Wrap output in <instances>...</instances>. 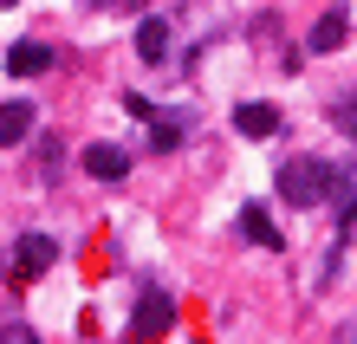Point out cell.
Instances as JSON below:
<instances>
[{
    "instance_id": "obj_1",
    "label": "cell",
    "mask_w": 357,
    "mask_h": 344,
    "mask_svg": "<svg viewBox=\"0 0 357 344\" xmlns=\"http://www.w3.org/2000/svg\"><path fill=\"white\" fill-rule=\"evenodd\" d=\"M331 176H338V163H325V156H292L280 163V202L286 208H319L331 195Z\"/></svg>"
},
{
    "instance_id": "obj_2",
    "label": "cell",
    "mask_w": 357,
    "mask_h": 344,
    "mask_svg": "<svg viewBox=\"0 0 357 344\" xmlns=\"http://www.w3.org/2000/svg\"><path fill=\"white\" fill-rule=\"evenodd\" d=\"M169 325H176V299L169 292H143L137 299V318H130V344H156Z\"/></svg>"
},
{
    "instance_id": "obj_3",
    "label": "cell",
    "mask_w": 357,
    "mask_h": 344,
    "mask_svg": "<svg viewBox=\"0 0 357 344\" xmlns=\"http://www.w3.org/2000/svg\"><path fill=\"white\" fill-rule=\"evenodd\" d=\"M52 260H59V241H52V234H26L20 253H13V279H39Z\"/></svg>"
},
{
    "instance_id": "obj_4",
    "label": "cell",
    "mask_w": 357,
    "mask_h": 344,
    "mask_svg": "<svg viewBox=\"0 0 357 344\" xmlns=\"http://www.w3.org/2000/svg\"><path fill=\"white\" fill-rule=\"evenodd\" d=\"M85 176H91V182H123V176H130V149L91 143V149H85Z\"/></svg>"
},
{
    "instance_id": "obj_5",
    "label": "cell",
    "mask_w": 357,
    "mask_h": 344,
    "mask_svg": "<svg viewBox=\"0 0 357 344\" xmlns=\"http://www.w3.org/2000/svg\"><path fill=\"white\" fill-rule=\"evenodd\" d=\"M7 72H13V78L52 72V46H39V39H13V46H7Z\"/></svg>"
},
{
    "instance_id": "obj_6",
    "label": "cell",
    "mask_w": 357,
    "mask_h": 344,
    "mask_svg": "<svg viewBox=\"0 0 357 344\" xmlns=\"http://www.w3.org/2000/svg\"><path fill=\"white\" fill-rule=\"evenodd\" d=\"M234 130L241 137H280V104H234Z\"/></svg>"
},
{
    "instance_id": "obj_7",
    "label": "cell",
    "mask_w": 357,
    "mask_h": 344,
    "mask_svg": "<svg viewBox=\"0 0 357 344\" xmlns=\"http://www.w3.org/2000/svg\"><path fill=\"white\" fill-rule=\"evenodd\" d=\"M137 59H143V66H162V59H169V20H143V27H137Z\"/></svg>"
},
{
    "instance_id": "obj_8",
    "label": "cell",
    "mask_w": 357,
    "mask_h": 344,
    "mask_svg": "<svg viewBox=\"0 0 357 344\" xmlns=\"http://www.w3.org/2000/svg\"><path fill=\"white\" fill-rule=\"evenodd\" d=\"M26 137H33V104L26 98L0 104V149H13V143H26Z\"/></svg>"
},
{
    "instance_id": "obj_9",
    "label": "cell",
    "mask_w": 357,
    "mask_h": 344,
    "mask_svg": "<svg viewBox=\"0 0 357 344\" xmlns=\"http://www.w3.org/2000/svg\"><path fill=\"white\" fill-rule=\"evenodd\" d=\"M344 33H351V13L331 7V13H319V27H312V46H305V52H338Z\"/></svg>"
},
{
    "instance_id": "obj_10",
    "label": "cell",
    "mask_w": 357,
    "mask_h": 344,
    "mask_svg": "<svg viewBox=\"0 0 357 344\" xmlns=\"http://www.w3.org/2000/svg\"><path fill=\"white\" fill-rule=\"evenodd\" d=\"M241 234H247L254 247H273V253H280V227H273V214H266L260 202H247V208H241Z\"/></svg>"
},
{
    "instance_id": "obj_11",
    "label": "cell",
    "mask_w": 357,
    "mask_h": 344,
    "mask_svg": "<svg viewBox=\"0 0 357 344\" xmlns=\"http://www.w3.org/2000/svg\"><path fill=\"white\" fill-rule=\"evenodd\" d=\"M150 143H156V149H176V143H182V124H156Z\"/></svg>"
},
{
    "instance_id": "obj_12",
    "label": "cell",
    "mask_w": 357,
    "mask_h": 344,
    "mask_svg": "<svg viewBox=\"0 0 357 344\" xmlns=\"http://www.w3.org/2000/svg\"><path fill=\"white\" fill-rule=\"evenodd\" d=\"M39 156H46V182L59 176V137H39Z\"/></svg>"
},
{
    "instance_id": "obj_13",
    "label": "cell",
    "mask_w": 357,
    "mask_h": 344,
    "mask_svg": "<svg viewBox=\"0 0 357 344\" xmlns=\"http://www.w3.org/2000/svg\"><path fill=\"white\" fill-rule=\"evenodd\" d=\"M123 111H130V117H156V104H150V98H137V91H123Z\"/></svg>"
},
{
    "instance_id": "obj_14",
    "label": "cell",
    "mask_w": 357,
    "mask_h": 344,
    "mask_svg": "<svg viewBox=\"0 0 357 344\" xmlns=\"http://www.w3.org/2000/svg\"><path fill=\"white\" fill-rule=\"evenodd\" d=\"M0 344H39V338H33L26 325H0Z\"/></svg>"
},
{
    "instance_id": "obj_15",
    "label": "cell",
    "mask_w": 357,
    "mask_h": 344,
    "mask_svg": "<svg viewBox=\"0 0 357 344\" xmlns=\"http://www.w3.org/2000/svg\"><path fill=\"white\" fill-rule=\"evenodd\" d=\"M117 7H143V0H117Z\"/></svg>"
},
{
    "instance_id": "obj_16",
    "label": "cell",
    "mask_w": 357,
    "mask_h": 344,
    "mask_svg": "<svg viewBox=\"0 0 357 344\" xmlns=\"http://www.w3.org/2000/svg\"><path fill=\"white\" fill-rule=\"evenodd\" d=\"M91 7H117V0H91Z\"/></svg>"
},
{
    "instance_id": "obj_17",
    "label": "cell",
    "mask_w": 357,
    "mask_h": 344,
    "mask_svg": "<svg viewBox=\"0 0 357 344\" xmlns=\"http://www.w3.org/2000/svg\"><path fill=\"white\" fill-rule=\"evenodd\" d=\"M351 143H357V117H351Z\"/></svg>"
},
{
    "instance_id": "obj_18",
    "label": "cell",
    "mask_w": 357,
    "mask_h": 344,
    "mask_svg": "<svg viewBox=\"0 0 357 344\" xmlns=\"http://www.w3.org/2000/svg\"><path fill=\"white\" fill-rule=\"evenodd\" d=\"M0 267H7V253H0Z\"/></svg>"
},
{
    "instance_id": "obj_19",
    "label": "cell",
    "mask_w": 357,
    "mask_h": 344,
    "mask_svg": "<svg viewBox=\"0 0 357 344\" xmlns=\"http://www.w3.org/2000/svg\"><path fill=\"white\" fill-rule=\"evenodd\" d=\"M0 7H13V0H0Z\"/></svg>"
}]
</instances>
